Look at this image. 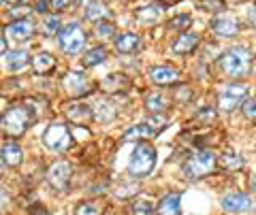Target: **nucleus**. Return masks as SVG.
Segmentation results:
<instances>
[{
	"label": "nucleus",
	"instance_id": "15",
	"mask_svg": "<svg viewBox=\"0 0 256 215\" xmlns=\"http://www.w3.org/2000/svg\"><path fill=\"white\" fill-rule=\"evenodd\" d=\"M128 85H130V81H128L126 75H122V73H111V75H107L100 81V90L107 92V94H120V92H126Z\"/></svg>",
	"mask_w": 256,
	"mask_h": 215
},
{
	"label": "nucleus",
	"instance_id": "38",
	"mask_svg": "<svg viewBox=\"0 0 256 215\" xmlns=\"http://www.w3.org/2000/svg\"><path fill=\"white\" fill-rule=\"evenodd\" d=\"M73 2L75 0H50V6H54L56 11H64V9H68Z\"/></svg>",
	"mask_w": 256,
	"mask_h": 215
},
{
	"label": "nucleus",
	"instance_id": "37",
	"mask_svg": "<svg viewBox=\"0 0 256 215\" xmlns=\"http://www.w3.org/2000/svg\"><path fill=\"white\" fill-rule=\"evenodd\" d=\"M96 32L100 36H111L116 34V26L111 21H102V23H96Z\"/></svg>",
	"mask_w": 256,
	"mask_h": 215
},
{
	"label": "nucleus",
	"instance_id": "32",
	"mask_svg": "<svg viewBox=\"0 0 256 215\" xmlns=\"http://www.w3.org/2000/svg\"><path fill=\"white\" fill-rule=\"evenodd\" d=\"M68 115L73 117L75 122H82V119H90V109L77 105V107H70V109H68Z\"/></svg>",
	"mask_w": 256,
	"mask_h": 215
},
{
	"label": "nucleus",
	"instance_id": "36",
	"mask_svg": "<svg viewBox=\"0 0 256 215\" xmlns=\"http://www.w3.org/2000/svg\"><path fill=\"white\" fill-rule=\"evenodd\" d=\"M242 111H244V115L248 119H256V100H244L242 102Z\"/></svg>",
	"mask_w": 256,
	"mask_h": 215
},
{
	"label": "nucleus",
	"instance_id": "19",
	"mask_svg": "<svg viewBox=\"0 0 256 215\" xmlns=\"http://www.w3.org/2000/svg\"><path fill=\"white\" fill-rule=\"evenodd\" d=\"M30 62H32V68H34L36 75H50V73H54V68H56V58L52 53H47V51L36 53Z\"/></svg>",
	"mask_w": 256,
	"mask_h": 215
},
{
	"label": "nucleus",
	"instance_id": "46",
	"mask_svg": "<svg viewBox=\"0 0 256 215\" xmlns=\"http://www.w3.org/2000/svg\"><path fill=\"white\" fill-rule=\"evenodd\" d=\"M254 64H256V62H254Z\"/></svg>",
	"mask_w": 256,
	"mask_h": 215
},
{
	"label": "nucleus",
	"instance_id": "30",
	"mask_svg": "<svg viewBox=\"0 0 256 215\" xmlns=\"http://www.w3.org/2000/svg\"><path fill=\"white\" fill-rule=\"evenodd\" d=\"M192 26V17L188 13H182V15H175V17L169 21V28H173V30H188Z\"/></svg>",
	"mask_w": 256,
	"mask_h": 215
},
{
	"label": "nucleus",
	"instance_id": "39",
	"mask_svg": "<svg viewBox=\"0 0 256 215\" xmlns=\"http://www.w3.org/2000/svg\"><path fill=\"white\" fill-rule=\"evenodd\" d=\"M34 9L38 11V13H47V9H50V2L47 0H36V6Z\"/></svg>",
	"mask_w": 256,
	"mask_h": 215
},
{
	"label": "nucleus",
	"instance_id": "45",
	"mask_svg": "<svg viewBox=\"0 0 256 215\" xmlns=\"http://www.w3.org/2000/svg\"><path fill=\"white\" fill-rule=\"evenodd\" d=\"M252 183H254V190H256V179H252Z\"/></svg>",
	"mask_w": 256,
	"mask_h": 215
},
{
	"label": "nucleus",
	"instance_id": "8",
	"mask_svg": "<svg viewBox=\"0 0 256 215\" xmlns=\"http://www.w3.org/2000/svg\"><path fill=\"white\" fill-rule=\"evenodd\" d=\"M47 181H50L56 190H64L70 181V164L64 160L54 162L50 166V171H47Z\"/></svg>",
	"mask_w": 256,
	"mask_h": 215
},
{
	"label": "nucleus",
	"instance_id": "3",
	"mask_svg": "<svg viewBox=\"0 0 256 215\" xmlns=\"http://www.w3.org/2000/svg\"><path fill=\"white\" fill-rule=\"evenodd\" d=\"M156 166V149L150 143H139L132 151V160L128 164V173L132 177H148Z\"/></svg>",
	"mask_w": 256,
	"mask_h": 215
},
{
	"label": "nucleus",
	"instance_id": "44",
	"mask_svg": "<svg viewBox=\"0 0 256 215\" xmlns=\"http://www.w3.org/2000/svg\"><path fill=\"white\" fill-rule=\"evenodd\" d=\"M34 215H50V213H47L45 209H36V211H34Z\"/></svg>",
	"mask_w": 256,
	"mask_h": 215
},
{
	"label": "nucleus",
	"instance_id": "23",
	"mask_svg": "<svg viewBox=\"0 0 256 215\" xmlns=\"http://www.w3.org/2000/svg\"><path fill=\"white\" fill-rule=\"evenodd\" d=\"M160 17H162V13H160L158 6H143L137 11V21L141 26H156Z\"/></svg>",
	"mask_w": 256,
	"mask_h": 215
},
{
	"label": "nucleus",
	"instance_id": "47",
	"mask_svg": "<svg viewBox=\"0 0 256 215\" xmlns=\"http://www.w3.org/2000/svg\"><path fill=\"white\" fill-rule=\"evenodd\" d=\"M254 213H256V211H254Z\"/></svg>",
	"mask_w": 256,
	"mask_h": 215
},
{
	"label": "nucleus",
	"instance_id": "24",
	"mask_svg": "<svg viewBox=\"0 0 256 215\" xmlns=\"http://www.w3.org/2000/svg\"><path fill=\"white\" fill-rule=\"evenodd\" d=\"M154 134L156 132L152 130L148 124H137V126H132V128H128L122 139L124 141H141V139H152Z\"/></svg>",
	"mask_w": 256,
	"mask_h": 215
},
{
	"label": "nucleus",
	"instance_id": "4",
	"mask_svg": "<svg viewBox=\"0 0 256 215\" xmlns=\"http://www.w3.org/2000/svg\"><path fill=\"white\" fill-rule=\"evenodd\" d=\"M30 122H32V113L28 107H11L0 119V126L9 137H22L28 130Z\"/></svg>",
	"mask_w": 256,
	"mask_h": 215
},
{
	"label": "nucleus",
	"instance_id": "42",
	"mask_svg": "<svg viewBox=\"0 0 256 215\" xmlns=\"http://www.w3.org/2000/svg\"><path fill=\"white\" fill-rule=\"evenodd\" d=\"M6 51V38L2 36V32H0V55H2Z\"/></svg>",
	"mask_w": 256,
	"mask_h": 215
},
{
	"label": "nucleus",
	"instance_id": "1",
	"mask_svg": "<svg viewBox=\"0 0 256 215\" xmlns=\"http://www.w3.org/2000/svg\"><path fill=\"white\" fill-rule=\"evenodd\" d=\"M250 60H252L250 49H246V47H230V49H226L220 55L218 66L228 77H244L250 70Z\"/></svg>",
	"mask_w": 256,
	"mask_h": 215
},
{
	"label": "nucleus",
	"instance_id": "31",
	"mask_svg": "<svg viewBox=\"0 0 256 215\" xmlns=\"http://www.w3.org/2000/svg\"><path fill=\"white\" fill-rule=\"evenodd\" d=\"M201 9L210 11V13H222L224 9H226V2L224 0H201Z\"/></svg>",
	"mask_w": 256,
	"mask_h": 215
},
{
	"label": "nucleus",
	"instance_id": "34",
	"mask_svg": "<svg viewBox=\"0 0 256 215\" xmlns=\"http://www.w3.org/2000/svg\"><path fill=\"white\" fill-rule=\"evenodd\" d=\"M146 124H148L150 128L154 130V132H158V130H160V126H162V128L166 126V117H164V115H158V113H154V115H152V117L148 119Z\"/></svg>",
	"mask_w": 256,
	"mask_h": 215
},
{
	"label": "nucleus",
	"instance_id": "22",
	"mask_svg": "<svg viewBox=\"0 0 256 215\" xmlns=\"http://www.w3.org/2000/svg\"><path fill=\"white\" fill-rule=\"evenodd\" d=\"M107 60V49L105 47H92V49H88L82 58V66L90 68V66H98L102 62Z\"/></svg>",
	"mask_w": 256,
	"mask_h": 215
},
{
	"label": "nucleus",
	"instance_id": "16",
	"mask_svg": "<svg viewBox=\"0 0 256 215\" xmlns=\"http://www.w3.org/2000/svg\"><path fill=\"white\" fill-rule=\"evenodd\" d=\"M6 34L15 38V41H26V38L34 34V23L30 19H18V21H13L11 26H6Z\"/></svg>",
	"mask_w": 256,
	"mask_h": 215
},
{
	"label": "nucleus",
	"instance_id": "35",
	"mask_svg": "<svg viewBox=\"0 0 256 215\" xmlns=\"http://www.w3.org/2000/svg\"><path fill=\"white\" fill-rule=\"evenodd\" d=\"M75 215H100V211H98V207H96V205H92V203H84V205H79V207H77Z\"/></svg>",
	"mask_w": 256,
	"mask_h": 215
},
{
	"label": "nucleus",
	"instance_id": "12",
	"mask_svg": "<svg viewBox=\"0 0 256 215\" xmlns=\"http://www.w3.org/2000/svg\"><path fill=\"white\" fill-rule=\"evenodd\" d=\"M198 43H201V36H198V34H194V32H182L173 41L171 51L178 53V55H188V53H192L196 49Z\"/></svg>",
	"mask_w": 256,
	"mask_h": 215
},
{
	"label": "nucleus",
	"instance_id": "5",
	"mask_svg": "<svg viewBox=\"0 0 256 215\" xmlns=\"http://www.w3.org/2000/svg\"><path fill=\"white\" fill-rule=\"evenodd\" d=\"M58 45L62 47L64 53L73 55L77 51H82V47L86 45V32L79 23H68L58 32Z\"/></svg>",
	"mask_w": 256,
	"mask_h": 215
},
{
	"label": "nucleus",
	"instance_id": "2",
	"mask_svg": "<svg viewBox=\"0 0 256 215\" xmlns=\"http://www.w3.org/2000/svg\"><path fill=\"white\" fill-rule=\"evenodd\" d=\"M218 158L212 149H198L196 154H192L186 162H184V175L190 179H203L207 175H212Z\"/></svg>",
	"mask_w": 256,
	"mask_h": 215
},
{
	"label": "nucleus",
	"instance_id": "20",
	"mask_svg": "<svg viewBox=\"0 0 256 215\" xmlns=\"http://www.w3.org/2000/svg\"><path fill=\"white\" fill-rule=\"evenodd\" d=\"M28 62H30V55L24 49H13L6 53V68H9L11 73H22V70L28 66Z\"/></svg>",
	"mask_w": 256,
	"mask_h": 215
},
{
	"label": "nucleus",
	"instance_id": "9",
	"mask_svg": "<svg viewBox=\"0 0 256 215\" xmlns=\"http://www.w3.org/2000/svg\"><path fill=\"white\" fill-rule=\"evenodd\" d=\"M62 83L73 96H84V94L90 92V83H88V79L82 70H70V73H66Z\"/></svg>",
	"mask_w": 256,
	"mask_h": 215
},
{
	"label": "nucleus",
	"instance_id": "13",
	"mask_svg": "<svg viewBox=\"0 0 256 215\" xmlns=\"http://www.w3.org/2000/svg\"><path fill=\"white\" fill-rule=\"evenodd\" d=\"M250 196L244 194V192H233V194H226L222 198V209L224 211H230V213H242L250 209Z\"/></svg>",
	"mask_w": 256,
	"mask_h": 215
},
{
	"label": "nucleus",
	"instance_id": "11",
	"mask_svg": "<svg viewBox=\"0 0 256 215\" xmlns=\"http://www.w3.org/2000/svg\"><path fill=\"white\" fill-rule=\"evenodd\" d=\"M212 30L220 38H233L239 34V19L237 17H216L212 21Z\"/></svg>",
	"mask_w": 256,
	"mask_h": 215
},
{
	"label": "nucleus",
	"instance_id": "18",
	"mask_svg": "<svg viewBox=\"0 0 256 215\" xmlns=\"http://www.w3.org/2000/svg\"><path fill=\"white\" fill-rule=\"evenodd\" d=\"M158 215H180L182 213V194H166L162 201L158 203Z\"/></svg>",
	"mask_w": 256,
	"mask_h": 215
},
{
	"label": "nucleus",
	"instance_id": "17",
	"mask_svg": "<svg viewBox=\"0 0 256 215\" xmlns=\"http://www.w3.org/2000/svg\"><path fill=\"white\" fill-rule=\"evenodd\" d=\"M141 45V38L137 32H122L116 38V49L120 53H134Z\"/></svg>",
	"mask_w": 256,
	"mask_h": 215
},
{
	"label": "nucleus",
	"instance_id": "14",
	"mask_svg": "<svg viewBox=\"0 0 256 215\" xmlns=\"http://www.w3.org/2000/svg\"><path fill=\"white\" fill-rule=\"evenodd\" d=\"M150 75H152V81H154L156 85H171L175 81H180V70L169 66V64L154 66L150 70Z\"/></svg>",
	"mask_w": 256,
	"mask_h": 215
},
{
	"label": "nucleus",
	"instance_id": "41",
	"mask_svg": "<svg viewBox=\"0 0 256 215\" xmlns=\"http://www.w3.org/2000/svg\"><path fill=\"white\" fill-rule=\"evenodd\" d=\"M158 4H162V9L164 6H173V4H178V2H184V0H156Z\"/></svg>",
	"mask_w": 256,
	"mask_h": 215
},
{
	"label": "nucleus",
	"instance_id": "25",
	"mask_svg": "<svg viewBox=\"0 0 256 215\" xmlns=\"http://www.w3.org/2000/svg\"><path fill=\"white\" fill-rule=\"evenodd\" d=\"M218 164L224 171H239L244 166V160L239 158V154H235V151H226V154H222Z\"/></svg>",
	"mask_w": 256,
	"mask_h": 215
},
{
	"label": "nucleus",
	"instance_id": "27",
	"mask_svg": "<svg viewBox=\"0 0 256 215\" xmlns=\"http://www.w3.org/2000/svg\"><path fill=\"white\" fill-rule=\"evenodd\" d=\"M41 32L45 36H54V34L60 32V17H58V15H47V17H43Z\"/></svg>",
	"mask_w": 256,
	"mask_h": 215
},
{
	"label": "nucleus",
	"instance_id": "43",
	"mask_svg": "<svg viewBox=\"0 0 256 215\" xmlns=\"http://www.w3.org/2000/svg\"><path fill=\"white\" fill-rule=\"evenodd\" d=\"M0 2H4V4H9V6H18V4L24 2V0H0Z\"/></svg>",
	"mask_w": 256,
	"mask_h": 215
},
{
	"label": "nucleus",
	"instance_id": "28",
	"mask_svg": "<svg viewBox=\"0 0 256 215\" xmlns=\"http://www.w3.org/2000/svg\"><path fill=\"white\" fill-rule=\"evenodd\" d=\"M94 117L100 119V122H111L116 117V109L109 105V102H100L98 107L94 109Z\"/></svg>",
	"mask_w": 256,
	"mask_h": 215
},
{
	"label": "nucleus",
	"instance_id": "21",
	"mask_svg": "<svg viewBox=\"0 0 256 215\" xmlns=\"http://www.w3.org/2000/svg\"><path fill=\"white\" fill-rule=\"evenodd\" d=\"M22 147L18 145L15 141H9V143H4V147H2V160L6 166H20L22 164Z\"/></svg>",
	"mask_w": 256,
	"mask_h": 215
},
{
	"label": "nucleus",
	"instance_id": "29",
	"mask_svg": "<svg viewBox=\"0 0 256 215\" xmlns=\"http://www.w3.org/2000/svg\"><path fill=\"white\" fill-rule=\"evenodd\" d=\"M132 215H154V205L150 198H139L132 203Z\"/></svg>",
	"mask_w": 256,
	"mask_h": 215
},
{
	"label": "nucleus",
	"instance_id": "26",
	"mask_svg": "<svg viewBox=\"0 0 256 215\" xmlns=\"http://www.w3.org/2000/svg\"><path fill=\"white\" fill-rule=\"evenodd\" d=\"M146 109L150 113H162L166 109V100L160 94H150V96H146Z\"/></svg>",
	"mask_w": 256,
	"mask_h": 215
},
{
	"label": "nucleus",
	"instance_id": "40",
	"mask_svg": "<svg viewBox=\"0 0 256 215\" xmlns=\"http://www.w3.org/2000/svg\"><path fill=\"white\" fill-rule=\"evenodd\" d=\"M248 21H250L252 26L256 28V6H252V9L248 11Z\"/></svg>",
	"mask_w": 256,
	"mask_h": 215
},
{
	"label": "nucleus",
	"instance_id": "6",
	"mask_svg": "<svg viewBox=\"0 0 256 215\" xmlns=\"http://www.w3.org/2000/svg\"><path fill=\"white\" fill-rule=\"evenodd\" d=\"M43 143L54 151H64L70 145V132L64 124H52L43 132Z\"/></svg>",
	"mask_w": 256,
	"mask_h": 215
},
{
	"label": "nucleus",
	"instance_id": "33",
	"mask_svg": "<svg viewBox=\"0 0 256 215\" xmlns=\"http://www.w3.org/2000/svg\"><path fill=\"white\" fill-rule=\"evenodd\" d=\"M32 9L30 6H24V4H18V6H11L9 11H6V17H13L15 21H18L20 17H26V15L30 13Z\"/></svg>",
	"mask_w": 256,
	"mask_h": 215
},
{
	"label": "nucleus",
	"instance_id": "7",
	"mask_svg": "<svg viewBox=\"0 0 256 215\" xmlns=\"http://www.w3.org/2000/svg\"><path fill=\"white\" fill-rule=\"evenodd\" d=\"M248 96V87L242 83H233L220 94V109L224 111H235Z\"/></svg>",
	"mask_w": 256,
	"mask_h": 215
},
{
	"label": "nucleus",
	"instance_id": "10",
	"mask_svg": "<svg viewBox=\"0 0 256 215\" xmlns=\"http://www.w3.org/2000/svg\"><path fill=\"white\" fill-rule=\"evenodd\" d=\"M114 13L102 0H88L86 4V19H90L94 23H102V21H111Z\"/></svg>",
	"mask_w": 256,
	"mask_h": 215
}]
</instances>
